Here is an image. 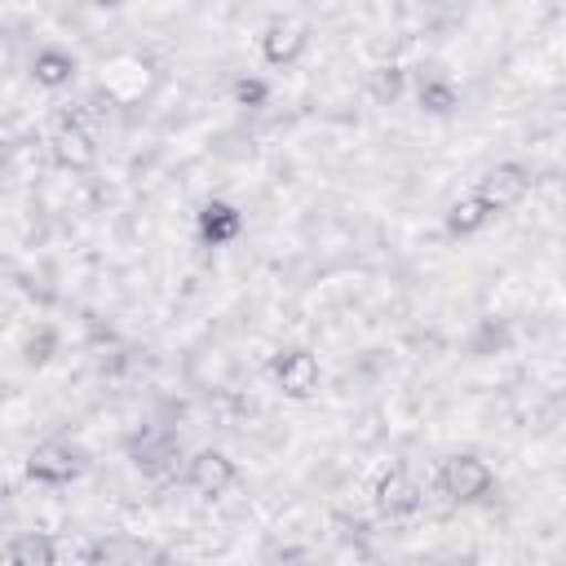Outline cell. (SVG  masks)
Here are the masks:
<instances>
[{
	"label": "cell",
	"instance_id": "obj_1",
	"mask_svg": "<svg viewBox=\"0 0 566 566\" xmlns=\"http://www.w3.org/2000/svg\"><path fill=\"white\" fill-rule=\"evenodd\" d=\"M491 469H486V460H478V455H451L442 469H438V486L451 495V500H482L486 491H491Z\"/></svg>",
	"mask_w": 566,
	"mask_h": 566
},
{
	"label": "cell",
	"instance_id": "obj_2",
	"mask_svg": "<svg viewBox=\"0 0 566 566\" xmlns=\"http://www.w3.org/2000/svg\"><path fill=\"white\" fill-rule=\"evenodd\" d=\"M274 380L283 385L287 398H310L318 389V363L305 349H287L283 358H274Z\"/></svg>",
	"mask_w": 566,
	"mask_h": 566
},
{
	"label": "cell",
	"instance_id": "obj_3",
	"mask_svg": "<svg viewBox=\"0 0 566 566\" xmlns=\"http://www.w3.org/2000/svg\"><path fill=\"white\" fill-rule=\"evenodd\" d=\"M27 469H31V478L62 486V482H71V478L80 473V455H75L66 442H44V447H35V451H31Z\"/></svg>",
	"mask_w": 566,
	"mask_h": 566
},
{
	"label": "cell",
	"instance_id": "obj_4",
	"mask_svg": "<svg viewBox=\"0 0 566 566\" xmlns=\"http://www.w3.org/2000/svg\"><path fill=\"white\" fill-rule=\"evenodd\" d=\"M230 482H234L230 455H221V451H199V455L190 460V486H195L199 495H221V491H230Z\"/></svg>",
	"mask_w": 566,
	"mask_h": 566
},
{
	"label": "cell",
	"instance_id": "obj_5",
	"mask_svg": "<svg viewBox=\"0 0 566 566\" xmlns=\"http://www.w3.org/2000/svg\"><path fill=\"white\" fill-rule=\"evenodd\" d=\"M491 212H500L482 190H469L464 199H455L451 203V212H447V226H451V234H473V230H482L486 221H491Z\"/></svg>",
	"mask_w": 566,
	"mask_h": 566
},
{
	"label": "cell",
	"instance_id": "obj_6",
	"mask_svg": "<svg viewBox=\"0 0 566 566\" xmlns=\"http://www.w3.org/2000/svg\"><path fill=\"white\" fill-rule=\"evenodd\" d=\"M305 49V31L296 27V22H270L265 27V35H261V53H265V62H292L296 53Z\"/></svg>",
	"mask_w": 566,
	"mask_h": 566
},
{
	"label": "cell",
	"instance_id": "obj_7",
	"mask_svg": "<svg viewBox=\"0 0 566 566\" xmlns=\"http://www.w3.org/2000/svg\"><path fill=\"white\" fill-rule=\"evenodd\" d=\"M376 504H380L385 513H411V509L420 504V491H416V482H411L402 469H389V473L380 478V486H376Z\"/></svg>",
	"mask_w": 566,
	"mask_h": 566
},
{
	"label": "cell",
	"instance_id": "obj_8",
	"mask_svg": "<svg viewBox=\"0 0 566 566\" xmlns=\"http://www.w3.org/2000/svg\"><path fill=\"white\" fill-rule=\"evenodd\" d=\"M239 212L230 208V203H208L203 212H199V234L208 239V243H230L234 234H239Z\"/></svg>",
	"mask_w": 566,
	"mask_h": 566
},
{
	"label": "cell",
	"instance_id": "obj_9",
	"mask_svg": "<svg viewBox=\"0 0 566 566\" xmlns=\"http://www.w3.org/2000/svg\"><path fill=\"white\" fill-rule=\"evenodd\" d=\"M478 190H482L495 208H509V203H517V199L526 195V177H522L517 168H495Z\"/></svg>",
	"mask_w": 566,
	"mask_h": 566
},
{
	"label": "cell",
	"instance_id": "obj_10",
	"mask_svg": "<svg viewBox=\"0 0 566 566\" xmlns=\"http://www.w3.org/2000/svg\"><path fill=\"white\" fill-rule=\"evenodd\" d=\"M71 71H75V57H71V53H62V49H40V53H35V62H31V75H35L40 84H49V88L66 84V80H71Z\"/></svg>",
	"mask_w": 566,
	"mask_h": 566
},
{
	"label": "cell",
	"instance_id": "obj_11",
	"mask_svg": "<svg viewBox=\"0 0 566 566\" xmlns=\"http://www.w3.org/2000/svg\"><path fill=\"white\" fill-rule=\"evenodd\" d=\"M9 562L13 566H53V544L44 535H22L13 548H9Z\"/></svg>",
	"mask_w": 566,
	"mask_h": 566
},
{
	"label": "cell",
	"instance_id": "obj_12",
	"mask_svg": "<svg viewBox=\"0 0 566 566\" xmlns=\"http://www.w3.org/2000/svg\"><path fill=\"white\" fill-rule=\"evenodd\" d=\"M455 102H460V93H455L451 80H424V84H420V106H424V111L447 115Z\"/></svg>",
	"mask_w": 566,
	"mask_h": 566
},
{
	"label": "cell",
	"instance_id": "obj_13",
	"mask_svg": "<svg viewBox=\"0 0 566 566\" xmlns=\"http://www.w3.org/2000/svg\"><path fill=\"white\" fill-rule=\"evenodd\" d=\"M265 93H270V88H265L261 80H239V84H234V102H239V106H261Z\"/></svg>",
	"mask_w": 566,
	"mask_h": 566
},
{
	"label": "cell",
	"instance_id": "obj_14",
	"mask_svg": "<svg viewBox=\"0 0 566 566\" xmlns=\"http://www.w3.org/2000/svg\"><path fill=\"white\" fill-rule=\"evenodd\" d=\"M93 4H119V0H93Z\"/></svg>",
	"mask_w": 566,
	"mask_h": 566
}]
</instances>
